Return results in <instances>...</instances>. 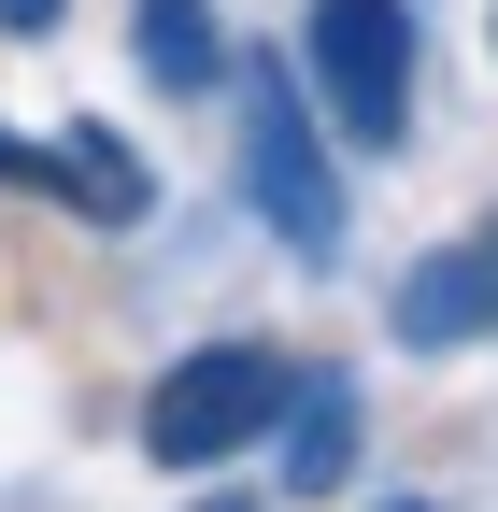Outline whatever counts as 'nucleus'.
<instances>
[{
    "label": "nucleus",
    "instance_id": "1",
    "mask_svg": "<svg viewBox=\"0 0 498 512\" xmlns=\"http://www.w3.org/2000/svg\"><path fill=\"white\" fill-rule=\"evenodd\" d=\"M285 399L299 384H285L271 342H200V356H171L143 384V456L157 470H214V456H242V441H271Z\"/></svg>",
    "mask_w": 498,
    "mask_h": 512
},
{
    "label": "nucleus",
    "instance_id": "2",
    "mask_svg": "<svg viewBox=\"0 0 498 512\" xmlns=\"http://www.w3.org/2000/svg\"><path fill=\"white\" fill-rule=\"evenodd\" d=\"M314 114L342 143L413 128V0H314Z\"/></svg>",
    "mask_w": 498,
    "mask_h": 512
},
{
    "label": "nucleus",
    "instance_id": "3",
    "mask_svg": "<svg viewBox=\"0 0 498 512\" xmlns=\"http://www.w3.org/2000/svg\"><path fill=\"white\" fill-rule=\"evenodd\" d=\"M242 200L285 228V256H342V171H328V128L285 72L242 100Z\"/></svg>",
    "mask_w": 498,
    "mask_h": 512
},
{
    "label": "nucleus",
    "instance_id": "4",
    "mask_svg": "<svg viewBox=\"0 0 498 512\" xmlns=\"http://www.w3.org/2000/svg\"><path fill=\"white\" fill-rule=\"evenodd\" d=\"M484 328H498V228L442 242L427 271H399V342H413V356H456V342H484Z\"/></svg>",
    "mask_w": 498,
    "mask_h": 512
},
{
    "label": "nucleus",
    "instance_id": "5",
    "mask_svg": "<svg viewBox=\"0 0 498 512\" xmlns=\"http://www.w3.org/2000/svg\"><path fill=\"white\" fill-rule=\"evenodd\" d=\"M129 43H143V72H157L171 100H200V86L228 72V29H214V0H143V15H129Z\"/></svg>",
    "mask_w": 498,
    "mask_h": 512
},
{
    "label": "nucleus",
    "instance_id": "6",
    "mask_svg": "<svg viewBox=\"0 0 498 512\" xmlns=\"http://www.w3.org/2000/svg\"><path fill=\"white\" fill-rule=\"evenodd\" d=\"M29 171H43V185H72V200H86V228H143V214H157V200H143V171H129V143H100V128L43 143Z\"/></svg>",
    "mask_w": 498,
    "mask_h": 512
},
{
    "label": "nucleus",
    "instance_id": "7",
    "mask_svg": "<svg viewBox=\"0 0 498 512\" xmlns=\"http://www.w3.org/2000/svg\"><path fill=\"white\" fill-rule=\"evenodd\" d=\"M299 441H285V484H342V456H356V399H342V384H299Z\"/></svg>",
    "mask_w": 498,
    "mask_h": 512
},
{
    "label": "nucleus",
    "instance_id": "8",
    "mask_svg": "<svg viewBox=\"0 0 498 512\" xmlns=\"http://www.w3.org/2000/svg\"><path fill=\"white\" fill-rule=\"evenodd\" d=\"M57 15H72V0H0V29H15V43H29V29H57Z\"/></svg>",
    "mask_w": 498,
    "mask_h": 512
},
{
    "label": "nucleus",
    "instance_id": "9",
    "mask_svg": "<svg viewBox=\"0 0 498 512\" xmlns=\"http://www.w3.org/2000/svg\"><path fill=\"white\" fill-rule=\"evenodd\" d=\"M399 512H427V498H399Z\"/></svg>",
    "mask_w": 498,
    "mask_h": 512
},
{
    "label": "nucleus",
    "instance_id": "10",
    "mask_svg": "<svg viewBox=\"0 0 498 512\" xmlns=\"http://www.w3.org/2000/svg\"><path fill=\"white\" fill-rule=\"evenodd\" d=\"M214 512H228V498H214Z\"/></svg>",
    "mask_w": 498,
    "mask_h": 512
}]
</instances>
